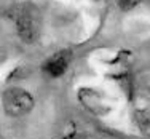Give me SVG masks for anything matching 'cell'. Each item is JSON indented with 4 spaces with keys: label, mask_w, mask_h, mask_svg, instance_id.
Wrapping results in <instances>:
<instances>
[{
    "label": "cell",
    "mask_w": 150,
    "mask_h": 139,
    "mask_svg": "<svg viewBox=\"0 0 150 139\" xmlns=\"http://www.w3.org/2000/svg\"><path fill=\"white\" fill-rule=\"evenodd\" d=\"M40 15L37 8L26 5L16 15V32L19 38L26 43H34L40 35Z\"/></svg>",
    "instance_id": "cell-1"
},
{
    "label": "cell",
    "mask_w": 150,
    "mask_h": 139,
    "mask_svg": "<svg viewBox=\"0 0 150 139\" xmlns=\"http://www.w3.org/2000/svg\"><path fill=\"white\" fill-rule=\"evenodd\" d=\"M139 2H141V0H117L118 8L123 10V11H129V10H133L134 6L139 5Z\"/></svg>",
    "instance_id": "cell-6"
},
{
    "label": "cell",
    "mask_w": 150,
    "mask_h": 139,
    "mask_svg": "<svg viewBox=\"0 0 150 139\" xmlns=\"http://www.w3.org/2000/svg\"><path fill=\"white\" fill-rule=\"evenodd\" d=\"M134 120L144 136L150 139V109H141L134 112Z\"/></svg>",
    "instance_id": "cell-5"
},
{
    "label": "cell",
    "mask_w": 150,
    "mask_h": 139,
    "mask_svg": "<svg viewBox=\"0 0 150 139\" xmlns=\"http://www.w3.org/2000/svg\"><path fill=\"white\" fill-rule=\"evenodd\" d=\"M139 91H141L142 98H145L147 101H150V77L144 78L139 85Z\"/></svg>",
    "instance_id": "cell-7"
},
{
    "label": "cell",
    "mask_w": 150,
    "mask_h": 139,
    "mask_svg": "<svg viewBox=\"0 0 150 139\" xmlns=\"http://www.w3.org/2000/svg\"><path fill=\"white\" fill-rule=\"evenodd\" d=\"M3 110L10 117H23L34 109V98L23 88H10L3 93Z\"/></svg>",
    "instance_id": "cell-2"
},
{
    "label": "cell",
    "mask_w": 150,
    "mask_h": 139,
    "mask_svg": "<svg viewBox=\"0 0 150 139\" xmlns=\"http://www.w3.org/2000/svg\"><path fill=\"white\" fill-rule=\"evenodd\" d=\"M70 64V53L69 51H59L54 53L53 56H50L48 59L43 62L42 70L51 78H58L67 70Z\"/></svg>",
    "instance_id": "cell-3"
},
{
    "label": "cell",
    "mask_w": 150,
    "mask_h": 139,
    "mask_svg": "<svg viewBox=\"0 0 150 139\" xmlns=\"http://www.w3.org/2000/svg\"><path fill=\"white\" fill-rule=\"evenodd\" d=\"M80 101L83 102V106L88 110H91L93 113H98V115H102L105 112L104 109H107V107H104V102H102L101 96L96 91H91V90H81L80 91Z\"/></svg>",
    "instance_id": "cell-4"
}]
</instances>
